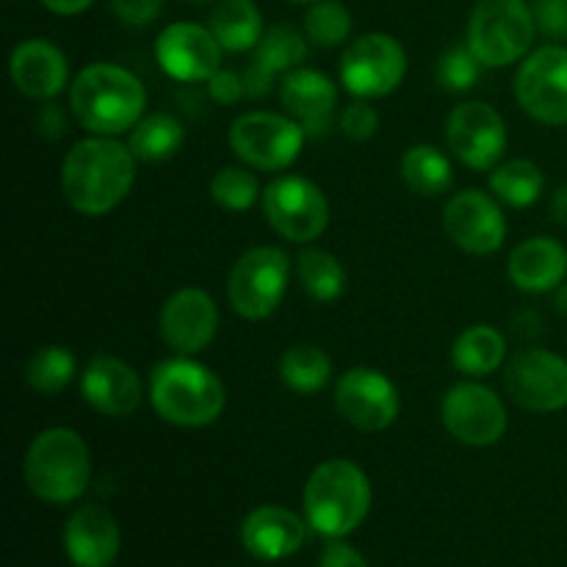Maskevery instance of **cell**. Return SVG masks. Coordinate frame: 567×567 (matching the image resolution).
I'll return each instance as SVG.
<instances>
[{
  "label": "cell",
  "mask_w": 567,
  "mask_h": 567,
  "mask_svg": "<svg viewBox=\"0 0 567 567\" xmlns=\"http://www.w3.org/2000/svg\"><path fill=\"white\" fill-rule=\"evenodd\" d=\"M136 155L111 136L78 142L61 164V192L83 216H105L131 194Z\"/></svg>",
  "instance_id": "1"
},
{
  "label": "cell",
  "mask_w": 567,
  "mask_h": 567,
  "mask_svg": "<svg viewBox=\"0 0 567 567\" xmlns=\"http://www.w3.org/2000/svg\"><path fill=\"white\" fill-rule=\"evenodd\" d=\"M75 120L97 136H120L133 131L147 109V89L120 64H89L78 72L70 89Z\"/></svg>",
  "instance_id": "2"
},
{
  "label": "cell",
  "mask_w": 567,
  "mask_h": 567,
  "mask_svg": "<svg viewBox=\"0 0 567 567\" xmlns=\"http://www.w3.org/2000/svg\"><path fill=\"white\" fill-rule=\"evenodd\" d=\"M150 402L166 424L197 430V426L219 421V415L225 413L227 393L219 377L208 365L181 354V358L164 360L153 369Z\"/></svg>",
  "instance_id": "3"
},
{
  "label": "cell",
  "mask_w": 567,
  "mask_h": 567,
  "mask_svg": "<svg viewBox=\"0 0 567 567\" xmlns=\"http://www.w3.org/2000/svg\"><path fill=\"white\" fill-rule=\"evenodd\" d=\"M305 520L319 535L347 537L371 509V482L363 468L349 460H327L316 465L305 485Z\"/></svg>",
  "instance_id": "4"
},
{
  "label": "cell",
  "mask_w": 567,
  "mask_h": 567,
  "mask_svg": "<svg viewBox=\"0 0 567 567\" xmlns=\"http://www.w3.org/2000/svg\"><path fill=\"white\" fill-rule=\"evenodd\" d=\"M22 471L33 496L48 504H70L86 493L92 454L75 430L53 426L33 437Z\"/></svg>",
  "instance_id": "5"
},
{
  "label": "cell",
  "mask_w": 567,
  "mask_h": 567,
  "mask_svg": "<svg viewBox=\"0 0 567 567\" xmlns=\"http://www.w3.org/2000/svg\"><path fill=\"white\" fill-rule=\"evenodd\" d=\"M535 11L526 0H476L468 20V48L491 70L515 64L535 42Z\"/></svg>",
  "instance_id": "6"
},
{
  "label": "cell",
  "mask_w": 567,
  "mask_h": 567,
  "mask_svg": "<svg viewBox=\"0 0 567 567\" xmlns=\"http://www.w3.org/2000/svg\"><path fill=\"white\" fill-rule=\"evenodd\" d=\"M288 255L280 247H252L236 260L227 282L233 310L247 321H264L280 308L288 288Z\"/></svg>",
  "instance_id": "7"
},
{
  "label": "cell",
  "mask_w": 567,
  "mask_h": 567,
  "mask_svg": "<svg viewBox=\"0 0 567 567\" xmlns=\"http://www.w3.org/2000/svg\"><path fill=\"white\" fill-rule=\"evenodd\" d=\"M305 127L293 116L249 111L230 125V147L252 169L282 172L305 147Z\"/></svg>",
  "instance_id": "8"
},
{
  "label": "cell",
  "mask_w": 567,
  "mask_h": 567,
  "mask_svg": "<svg viewBox=\"0 0 567 567\" xmlns=\"http://www.w3.org/2000/svg\"><path fill=\"white\" fill-rule=\"evenodd\" d=\"M264 216L275 233L293 244L316 241L330 225V199L313 181L282 175L266 186Z\"/></svg>",
  "instance_id": "9"
},
{
  "label": "cell",
  "mask_w": 567,
  "mask_h": 567,
  "mask_svg": "<svg viewBox=\"0 0 567 567\" xmlns=\"http://www.w3.org/2000/svg\"><path fill=\"white\" fill-rule=\"evenodd\" d=\"M408 72V53L391 33H365L341 55V83L360 100L396 92Z\"/></svg>",
  "instance_id": "10"
},
{
  "label": "cell",
  "mask_w": 567,
  "mask_h": 567,
  "mask_svg": "<svg viewBox=\"0 0 567 567\" xmlns=\"http://www.w3.org/2000/svg\"><path fill=\"white\" fill-rule=\"evenodd\" d=\"M504 388L529 413H557L567 408V360L548 349H520L509 358Z\"/></svg>",
  "instance_id": "11"
},
{
  "label": "cell",
  "mask_w": 567,
  "mask_h": 567,
  "mask_svg": "<svg viewBox=\"0 0 567 567\" xmlns=\"http://www.w3.org/2000/svg\"><path fill=\"white\" fill-rule=\"evenodd\" d=\"M515 97L532 120L543 125H567V48L546 44L520 64Z\"/></svg>",
  "instance_id": "12"
},
{
  "label": "cell",
  "mask_w": 567,
  "mask_h": 567,
  "mask_svg": "<svg viewBox=\"0 0 567 567\" xmlns=\"http://www.w3.org/2000/svg\"><path fill=\"white\" fill-rule=\"evenodd\" d=\"M443 426L465 446H496L507 432V408L491 388L480 382H460L443 396Z\"/></svg>",
  "instance_id": "13"
},
{
  "label": "cell",
  "mask_w": 567,
  "mask_h": 567,
  "mask_svg": "<svg viewBox=\"0 0 567 567\" xmlns=\"http://www.w3.org/2000/svg\"><path fill=\"white\" fill-rule=\"evenodd\" d=\"M507 122L493 105L482 100H468L460 103L449 114L446 122V142L449 150L463 161L465 166L476 172L496 169L507 150Z\"/></svg>",
  "instance_id": "14"
},
{
  "label": "cell",
  "mask_w": 567,
  "mask_h": 567,
  "mask_svg": "<svg viewBox=\"0 0 567 567\" xmlns=\"http://www.w3.org/2000/svg\"><path fill=\"white\" fill-rule=\"evenodd\" d=\"M336 408L354 430L382 432L399 419L402 399L391 377L369 365H358L338 380Z\"/></svg>",
  "instance_id": "15"
},
{
  "label": "cell",
  "mask_w": 567,
  "mask_h": 567,
  "mask_svg": "<svg viewBox=\"0 0 567 567\" xmlns=\"http://www.w3.org/2000/svg\"><path fill=\"white\" fill-rule=\"evenodd\" d=\"M443 230L468 255H493L507 238V219L496 197L468 188L454 194L443 208Z\"/></svg>",
  "instance_id": "16"
},
{
  "label": "cell",
  "mask_w": 567,
  "mask_h": 567,
  "mask_svg": "<svg viewBox=\"0 0 567 567\" xmlns=\"http://www.w3.org/2000/svg\"><path fill=\"white\" fill-rule=\"evenodd\" d=\"M155 59L175 81H210L221 70V44L199 22H172L155 39Z\"/></svg>",
  "instance_id": "17"
},
{
  "label": "cell",
  "mask_w": 567,
  "mask_h": 567,
  "mask_svg": "<svg viewBox=\"0 0 567 567\" xmlns=\"http://www.w3.org/2000/svg\"><path fill=\"white\" fill-rule=\"evenodd\" d=\"M161 336L177 354H197L219 332V308L203 288H181L161 308Z\"/></svg>",
  "instance_id": "18"
},
{
  "label": "cell",
  "mask_w": 567,
  "mask_h": 567,
  "mask_svg": "<svg viewBox=\"0 0 567 567\" xmlns=\"http://www.w3.org/2000/svg\"><path fill=\"white\" fill-rule=\"evenodd\" d=\"M83 402L100 415L125 419L142 404V380L125 360L114 354H94L81 374Z\"/></svg>",
  "instance_id": "19"
},
{
  "label": "cell",
  "mask_w": 567,
  "mask_h": 567,
  "mask_svg": "<svg viewBox=\"0 0 567 567\" xmlns=\"http://www.w3.org/2000/svg\"><path fill=\"white\" fill-rule=\"evenodd\" d=\"M308 520L277 504L252 509L241 524V543L255 559L280 563L293 557L308 540Z\"/></svg>",
  "instance_id": "20"
},
{
  "label": "cell",
  "mask_w": 567,
  "mask_h": 567,
  "mask_svg": "<svg viewBox=\"0 0 567 567\" xmlns=\"http://www.w3.org/2000/svg\"><path fill=\"white\" fill-rule=\"evenodd\" d=\"M17 92L31 100H53L70 83V61L48 39H25L14 48L9 61Z\"/></svg>",
  "instance_id": "21"
},
{
  "label": "cell",
  "mask_w": 567,
  "mask_h": 567,
  "mask_svg": "<svg viewBox=\"0 0 567 567\" xmlns=\"http://www.w3.org/2000/svg\"><path fill=\"white\" fill-rule=\"evenodd\" d=\"M64 551L75 567H111L120 554V526L97 504H86L64 526Z\"/></svg>",
  "instance_id": "22"
},
{
  "label": "cell",
  "mask_w": 567,
  "mask_h": 567,
  "mask_svg": "<svg viewBox=\"0 0 567 567\" xmlns=\"http://www.w3.org/2000/svg\"><path fill=\"white\" fill-rule=\"evenodd\" d=\"M280 100L288 116H293L308 136H321L330 127L332 114H336L338 89L324 72L297 66L282 78Z\"/></svg>",
  "instance_id": "23"
},
{
  "label": "cell",
  "mask_w": 567,
  "mask_h": 567,
  "mask_svg": "<svg viewBox=\"0 0 567 567\" xmlns=\"http://www.w3.org/2000/svg\"><path fill=\"white\" fill-rule=\"evenodd\" d=\"M308 55V37L297 31L293 25H271L264 33L252 55V64L244 72V83H247L249 97H264L269 94L271 83L280 72L297 70Z\"/></svg>",
  "instance_id": "24"
},
{
  "label": "cell",
  "mask_w": 567,
  "mask_h": 567,
  "mask_svg": "<svg viewBox=\"0 0 567 567\" xmlns=\"http://www.w3.org/2000/svg\"><path fill=\"white\" fill-rule=\"evenodd\" d=\"M507 275L526 293L557 291L567 277V249L557 238H526L509 255Z\"/></svg>",
  "instance_id": "25"
},
{
  "label": "cell",
  "mask_w": 567,
  "mask_h": 567,
  "mask_svg": "<svg viewBox=\"0 0 567 567\" xmlns=\"http://www.w3.org/2000/svg\"><path fill=\"white\" fill-rule=\"evenodd\" d=\"M208 28L216 42L221 44V50H230V53L255 50L266 33L264 14L255 6V0H221L210 11Z\"/></svg>",
  "instance_id": "26"
},
{
  "label": "cell",
  "mask_w": 567,
  "mask_h": 567,
  "mask_svg": "<svg viewBox=\"0 0 567 567\" xmlns=\"http://www.w3.org/2000/svg\"><path fill=\"white\" fill-rule=\"evenodd\" d=\"M507 360V338L491 324H474L460 332L452 347V363L465 377H487Z\"/></svg>",
  "instance_id": "27"
},
{
  "label": "cell",
  "mask_w": 567,
  "mask_h": 567,
  "mask_svg": "<svg viewBox=\"0 0 567 567\" xmlns=\"http://www.w3.org/2000/svg\"><path fill=\"white\" fill-rule=\"evenodd\" d=\"M402 177L410 192L421 194V197H441L454 183L452 164L435 144H413L410 150H404Z\"/></svg>",
  "instance_id": "28"
},
{
  "label": "cell",
  "mask_w": 567,
  "mask_h": 567,
  "mask_svg": "<svg viewBox=\"0 0 567 567\" xmlns=\"http://www.w3.org/2000/svg\"><path fill=\"white\" fill-rule=\"evenodd\" d=\"M183 136L186 133H183L181 120H175L172 114H164V111H155V114L142 116L133 125L131 136H127V147H131V153L138 161L158 164V161L172 158L181 150Z\"/></svg>",
  "instance_id": "29"
},
{
  "label": "cell",
  "mask_w": 567,
  "mask_h": 567,
  "mask_svg": "<svg viewBox=\"0 0 567 567\" xmlns=\"http://www.w3.org/2000/svg\"><path fill=\"white\" fill-rule=\"evenodd\" d=\"M543 188H546L543 169L526 158L504 161L491 172L493 197L509 208H529L540 199Z\"/></svg>",
  "instance_id": "30"
},
{
  "label": "cell",
  "mask_w": 567,
  "mask_h": 567,
  "mask_svg": "<svg viewBox=\"0 0 567 567\" xmlns=\"http://www.w3.org/2000/svg\"><path fill=\"white\" fill-rule=\"evenodd\" d=\"M280 380L299 396L321 393L332 380V360L319 347H293L280 358Z\"/></svg>",
  "instance_id": "31"
},
{
  "label": "cell",
  "mask_w": 567,
  "mask_h": 567,
  "mask_svg": "<svg viewBox=\"0 0 567 567\" xmlns=\"http://www.w3.org/2000/svg\"><path fill=\"white\" fill-rule=\"evenodd\" d=\"M297 275L305 293L316 302H336L347 291V269L327 249H305L297 258Z\"/></svg>",
  "instance_id": "32"
},
{
  "label": "cell",
  "mask_w": 567,
  "mask_h": 567,
  "mask_svg": "<svg viewBox=\"0 0 567 567\" xmlns=\"http://www.w3.org/2000/svg\"><path fill=\"white\" fill-rule=\"evenodd\" d=\"M78 363L75 354L66 347H42L28 358L25 363V382L42 396H55V393L64 391L66 385L75 377Z\"/></svg>",
  "instance_id": "33"
},
{
  "label": "cell",
  "mask_w": 567,
  "mask_h": 567,
  "mask_svg": "<svg viewBox=\"0 0 567 567\" xmlns=\"http://www.w3.org/2000/svg\"><path fill=\"white\" fill-rule=\"evenodd\" d=\"M352 33V14L341 0H316L305 14V37L316 48H338Z\"/></svg>",
  "instance_id": "34"
},
{
  "label": "cell",
  "mask_w": 567,
  "mask_h": 567,
  "mask_svg": "<svg viewBox=\"0 0 567 567\" xmlns=\"http://www.w3.org/2000/svg\"><path fill=\"white\" fill-rule=\"evenodd\" d=\"M264 197L258 177L244 166H225L210 181V199L225 210H249Z\"/></svg>",
  "instance_id": "35"
},
{
  "label": "cell",
  "mask_w": 567,
  "mask_h": 567,
  "mask_svg": "<svg viewBox=\"0 0 567 567\" xmlns=\"http://www.w3.org/2000/svg\"><path fill=\"white\" fill-rule=\"evenodd\" d=\"M482 61L476 59L474 50L465 44H454L446 53L437 59L435 66V81L437 86L446 89V92H468V89L476 86L482 75Z\"/></svg>",
  "instance_id": "36"
},
{
  "label": "cell",
  "mask_w": 567,
  "mask_h": 567,
  "mask_svg": "<svg viewBox=\"0 0 567 567\" xmlns=\"http://www.w3.org/2000/svg\"><path fill=\"white\" fill-rule=\"evenodd\" d=\"M380 131V114L371 103L358 100V103L347 105L341 114V133L352 142H369L374 133Z\"/></svg>",
  "instance_id": "37"
},
{
  "label": "cell",
  "mask_w": 567,
  "mask_h": 567,
  "mask_svg": "<svg viewBox=\"0 0 567 567\" xmlns=\"http://www.w3.org/2000/svg\"><path fill=\"white\" fill-rule=\"evenodd\" d=\"M111 9L120 17L122 25L144 28L161 14L164 0H111Z\"/></svg>",
  "instance_id": "38"
},
{
  "label": "cell",
  "mask_w": 567,
  "mask_h": 567,
  "mask_svg": "<svg viewBox=\"0 0 567 567\" xmlns=\"http://www.w3.org/2000/svg\"><path fill=\"white\" fill-rule=\"evenodd\" d=\"M535 22L546 37H567V0H535Z\"/></svg>",
  "instance_id": "39"
},
{
  "label": "cell",
  "mask_w": 567,
  "mask_h": 567,
  "mask_svg": "<svg viewBox=\"0 0 567 567\" xmlns=\"http://www.w3.org/2000/svg\"><path fill=\"white\" fill-rule=\"evenodd\" d=\"M208 92L216 103L221 105H233L247 94V83H244V75L233 70H219L214 78L208 81Z\"/></svg>",
  "instance_id": "40"
},
{
  "label": "cell",
  "mask_w": 567,
  "mask_h": 567,
  "mask_svg": "<svg viewBox=\"0 0 567 567\" xmlns=\"http://www.w3.org/2000/svg\"><path fill=\"white\" fill-rule=\"evenodd\" d=\"M319 567H369V563L358 548L347 546V543H330L321 554Z\"/></svg>",
  "instance_id": "41"
},
{
  "label": "cell",
  "mask_w": 567,
  "mask_h": 567,
  "mask_svg": "<svg viewBox=\"0 0 567 567\" xmlns=\"http://www.w3.org/2000/svg\"><path fill=\"white\" fill-rule=\"evenodd\" d=\"M37 127L44 138H59L64 133V114L59 105H44L37 114Z\"/></svg>",
  "instance_id": "42"
},
{
  "label": "cell",
  "mask_w": 567,
  "mask_h": 567,
  "mask_svg": "<svg viewBox=\"0 0 567 567\" xmlns=\"http://www.w3.org/2000/svg\"><path fill=\"white\" fill-rule=\"evenodd\" d=\"M39 3H42L48 11H53V14L72 17V14H81V11H86L94 0H39Z\"/></svg>",
  "instance_id": "43"
},
{
  "label": "cell",
  "mask_w": 567,
  "mask_h": 567,
  "mask_svg": "<svg viewBox=\"0 0 567 567\" xmlns=\"http://www.w3.org/2000/svg\"><path fill=\"white\" fill-rule=\"evenodd\" d=\"M551 216L559 225H567V186L557 188L551 197Z\"/></svg>",
  "instance_id": "44"
},
{
  "label": "cell",
  "mask_w": 567,
  "mask_h": 567,
  "mask_svg": "<svg viewBox=\"0 0 567 567\" xmlns=\"http://www.w3.org/2000/svg\"><path fill=\"white\" fill-rule=\"evenodd\" d=\"M557 305L563 313H567V286H559L557 288Z\"/></svg>",
  "instance_id": "45"
},
{
  "label": "cell",
  "mask_w": 567,
  "mask_h": 567,
  "mask_svg": "<svg viewBox=\"0 0 567 567\" xmlns=\"http://www.w3.org/2000/svg\"><path fill=\"white\" fill-rule=\"evenodd\" d=\"M293 3H316V0H293Z\"/></svg>",
  "instance_id": "46"
},
{
  "label": "cell",
  "mask_w": 567,
  "mask_h": 567,
  "mask_svg": "<svg viewBox=\"0 0 567 567\" xmlns=\"http://www.w3.org/2000/svg\"><path fill=\"white\" fill-rule=\"evenodd\" d=\"M194 3H205V0H194Z\"/></svg>",
  "instance_id": "47"
}]
</instances>
